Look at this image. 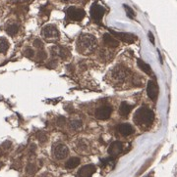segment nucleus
I'll return each mask as SVG.
<instances>
[{"label": "nucleus", "mask_w": 177, "mask_h": 177, "mask_svg": "<svg viewBox=\"0 0 177 177\" xmlns=\"http://www.w3.org/2000/svg\"><path fill=\"white\" fill-rule=\"evenodd\" d=\"M118 130L123 136H128L134 132V128L129 123H122L118 126Z\"/></svg>", "instance_id": "14"}, {"label": "nucleus", "mask_w": 177, "mask_h": 177, "mask_svg": "<svg viewBox=\"0 0 177 177\" xmlns=\"http://www.w3.org/2000/svg\"><path fill=\"white\" fill-rule=\"evenodd\" d=\"M149 38H150V43H152V44H154V34H152L150 32H149Z\"/></svg>", "instance_id": "26"}, {"label": "nucleus", "mask_w": 177, "mask_h": 177, "mask_svg": "<svg viewBox=\"0 0 177 177\" xmlns=\"http://www.w3.org/2000/svg\"><path fill=\"white\" fill-rule=\"evenodd\" d=\"M123 150V144L119 141H115L110 144L109 148H108V154L110 156H117L119 155Z\"/></svg>", "instance_id": "12"}, {"label": "nucleus", "mask_w": 177, "mask_h": 177, "mask_svg": "<svg viewBox=\"0 0 177 177\" xmlns=\"http://www.w3.org/2000/svg\"><path fill=\"white\" fill-rule=\"evenodd\" d=\"M137 64H138V67L140 68L144 72H146V74H149V76H150V74H152V68H150V67L148 64H146L143 60L138 59L137 60Z\"/></svg>", "instance_id": "16"}, {"label": "nucleus", "mask_w": 177, "mask_h": 177, "mask_svg": "<svg viewBox=\"0 0 177 177\" xmlns=\"http://www.w3.org/2000/svg\"><path fill=\"white\" fill-rule=\"evenodd\" d=\"M110 34H112V36L113 37H116V38H118L119 40L123 41V42H125V43H133L137 39V37L132 34L117 32H114V30H110Z\"/></svg>", "instance_id": "6"}, {"label": "nucleus", "mask_w": 177, "mask_h": 177, "mask_svg": "<svg viewBox=\"0 0 177 177\" xmlns=\"http://www.w3.org/2000/svg\"><path fill=\"white\" fill-rule=\"evenodd\" d=\"M9 48V43L6 38L0 37V53H5Z\"/></svg>", "instance_id": "19"}, {"label": "nucleus", "mask_w": 177, "mask_h": 177, "mask_svg": "<svg viewBox=\"0 0 177 177\" xmlns=\"http://www.w3.org/2000/svg\"><path fill=\"white\" fill-rule=\"evenodd\" d=\"M24 54H25V56L28 57V58H33V57L35 56V51L32 50L31 48H27Z\"/></svg>", "instance_id": "23"}, {"label": "nucleus", "mask_w": 177, "mask_h": 177, "mask_svg": "<svg viewBox=\"0 0 177 177\" xmlns=\"http://www.w3.org/2000/svg\"><path fill=\"white\" fill-rule=\"evenodd\" d=\"M37 61H43V60H44L46 58L45 52H44L43 50L39 51V52H37Z\"/></svg>", "instance_id": "22"}, {"label": "nucleus", "mask_w": 177, "mask_h": 177, "mask_svg": "<svg viewBox=\"0 0 177 177\" xmlns=\"http://www.w3.org/2000/svg\"><path fill=\"white\" fill-rule=\"evenodd\" d=\"M103 41H104L105 45L108 46V47L111 48H115L119 45V42L117 39H115L111 34H103Z\"/></svg>", "instance_id": "13"}, {"label": "nucleus", "mask_w": 177, "mask_h": 177, "mask_svg": "<svg viewBox=\"0 0 177 177\" xmlns=\"http://www.w3.org/2000/svg\"><path fill=\"white\" fill-rule=\"evenodd\" d=\"M6 32H7V34L9 35H15L19 32V26H18V25H16V24H12V25L7 26Z\"/></svg>", "instance_id": "18"}, {"label": "nucleus", "mask_w": 177, "mask_h": 177, "mask_svg": "<svg viewBox=\"0 0 177 177\" xmlns=\"http://www.w3.org/2000/svg\"><path fill=\"white\" fill-rule=\"evenodd\" d=\"M128 74H129V72H128L127 68L122 67V66H118V67L113 68L111 76L112 79L115 80V82H122L126 79Z\"/></svg>", "instance_id": "3"}, {"label": "nucleus", "mask_w": 177, "mask_h": 177, "mask_svg": "<svg viewBox=\"0 0 177 177\" xmlns=\"http://www.w3.org/2000/svg\"><path fill=\"white\" fill-rule=\"evenodd\" d=\"M147 92H148V96L150 97V100H152V101L156 100V98H158V86L156 84V81L150 80L149 82H148Z\"/></svg>", "instance_id": "8"}, {"label": "nucleus", "mask_w": 177, "mask_h": 177, "mask_svg": "<svg viewBox=\"0 0 177 177\" xmlns=\"http://www.w3.org/2000/svg\"><path fill=\"white\" fill-rule=\"evenodd\" d=\"M69 154V149L67 146L63 145V144H58L56 147L54 148V156L58 160H63Z\"/></svg>", "instance_id": "10"}, {"label": "nucleus", "mask_w": 177, "mask_h": 177, "mask_svg": "<svg viewBox=\"0 0 177 177\" xmlns=\"http://www.w3.org/2000/svg\"><path fill=\"white\" fill-rule=\"evenodd\" d=\"M78 148L80 150H87L88 149V145H85V141L84 140H80L78 143Z\"/></svg>", "instance_id": "24"}, {"label": "nucleus", "mask_w": 177, "mask_h": 177, "mask_svg": "<svg viewBox=\"0 0 177 177\" xmlns=\"http://www.w3.org/2000/svg\"><path fill=\"white\" fill-rule=\"evenodd\" d=\"M43 36H44L47 39H53V38H58L59 37V32L56 28V26L52 25H48L44 26L41 32Z\"/></svg>", "instance_id": "7"}, {"label": "nucleus", "mask_w": 177, "mask_h": 177, "mask_svg": "<svg viewBox=\"0 0 177 177\" xmlns=\"http://www.w3.org/2000/svg\"><path fill=\"white\" fill-rule=\"evenodd\" d=\"M34 45L37 48H39V49H41V48L43 47V43L41 42V41L39 40V39H35V40L34 41Z\"/></svg>", "instance_id": "25"}, {"label": "nucleus", "mask_w": 177, "mask_h": 177, "mask_svg": "<svg viewBox=\"0 0 177 177\" xmlns=\"http://www.w3.org/2000/svg\"><path fill=\"white\" fill-rule=\"evenodd\" d=\"M96 170V168L94 164H87L80 168L78 171V177H92Z\"/></svg>", "instance_id": "11"}, {"label": "nucleus", "mask_w": 177, "mask_h": 177, "mask_svg": "<svg viewBox=\"0 0 177 177\" xmlns=\"http://www.w3.org/2000/svg\"><path fill=\"white\" fill-rule=\"evenodd\" d=\"M132 108L133 107L131 105H129V104L126 103V102H123V103H121L120 108H119V113H120V114L122 116H126L129 114L130 112H131Z\"/></svg>", "instance_id": "15"}, {"label": "nucleus", "mask_w": 177, "mask_h": 177, "mask_svg": "<svg viewBox=\"0 0 177 177\" xmlns=\"http://www.w3.org/2000/svg\"><path fill=\"white\" fill-rule=\"evenodd\" d=\"M80 164V159L79 158H71L67 161L66 163V167L69 169H73L75 167H77Z\"/></svg>", "instance_id": "17"}, {"label": "nucleus", "mask_w": 177, "mask_h": 177, "mask_svg": "<svg viewBox=\"0 0 177 177\" xmlns=\"http://www.w3.org/2000/svg\"><path fill=\"white\" fill-rule=\"evenodd\" d=\"M112 113V108L109 106H103V107L98 108L96 111V118L97 119H101V120H104L107 119L110 116Z\"/></svg>", "instance_id": "9"}, {"label": "nucleus", "mask_w": 177, "mask_h": 177, "mask_svg": "<svg viewBox=\"0 0 177 177\" xmlns=\"http://www.w3.org/2000/svg\"><path fill=\"white\" fill-rule=\"evenodd\" d=\"M66 13H67V16L73 21H81L85 17V11L82 10V9L75 8L73 6L68 8L66 10Z\"/></svg>", "instance_id": "5"}, {"label": "nucleus", "mask_w": 177, "mask_h": 177, "mask_svg": "<svg viewBox=\"0 0 177 177\" xmlns=\"http://www.w3.org/2000/svg\"><path fill=\"white\" fill-rule=\"evenodd\" d=\"M123 7H124V9H125L127 16L129 17L130 19H134L136 15H135V12H134V11H133V9H132V8H130L128 5H123Z\"/></svg>", "instance_id": "20"}, {"label": "nucleus", "mask_w": 177, "mask_h": 177, "mask_svg": "<svg viewBox=\"0 0 177 177\" xmlns=\"http://www.w3.org/2000/svg\"><path fill=\"white\" fill-rule=\"evenodd\" d=\"M104 13H105V9L97 3L92 4V7H90V14L92 19L94 20V21L97 22V23H99V22L101 21Z\"/></svg>", "instance_id": "4"}, {"label": "nucleus", "mask_w": 177, "mask_h": 177, "mask_svg": "<svg viewBox=\"0 0 177 177\" xmlns=\"http://www.w3.org/2000/svg\"><path fill=\"white\" fill-rule=\"evenodd\" d=\"M70 125L73 129H79V128H81L82 126V121L79 120V119H74V120L71 121Z\"/></svg>", "instance_id": "21"}, {"label": "nucleus", "mask_w": 177, "mask_h": 177, "mask_svg": "<svg viewBox=\"0 0 177 177\" xmlns=\"http://www.w3.org/2000/svg\"><path fill=\"white\" fill-rule=\"evenodd\" d=\"M154 113L146 107H141L136 111L134 114V121L139 125H149L154 120Z\"/></svg>", "instance_id": "2"}, {"label": "nucleus", "mask_w": 177, "mask_h": 177, "mask_svg": "<svg viewBox=\"0 0 177 177\" xmlns=\"http://www.w3.org/2000/svg\"><path fill=\"white\" fill-rule=\"evenodd\" d=\"M96 47V39L94 35L81 34L78 39V50L82 54H90Z\"/></svg>", "instance_id": "1"}]
</instances>
